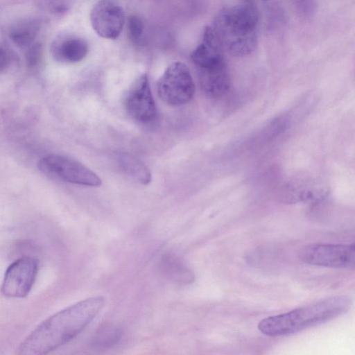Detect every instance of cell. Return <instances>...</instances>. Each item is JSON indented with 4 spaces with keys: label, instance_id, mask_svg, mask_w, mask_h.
Returning a JSON list of instances; mask_svg holds the SVG:
<instances>
[{
    "label": "cell",
    "instance_id": "cell-1",
    "mask_svg": "<svg viewBox=\"0 0 355 355\" xmlns=\"http://www.w3.org/2000/svg\"><path fill=\"white\" fill-rule=\"evenodd\" d=\"M104 305L103 297L78 302L40 323L21 343L20 355H42L68 343L79 334Z\"/></svg>",
    "mask_w": 355,
    "mask_h": 355
},
{
    "label": "cell",
    "instance_id": "cell-2",
    "mask_svg": "<svg viewBox=\"0 0 355 355\" xmlns=\"http://www.w3.org/2000/svg\"><path fill=\"white\" fill-rule=\"evenodd\" d=\"M259 14L254 5L242 1L224 8L213 28L223 49L237 57L251 54L257 44Z\"/></svg>",
    "mask_w": 355,
    "mask_h": 355
},
{
    "label": "cell",
    "instance_id": "cell-3",
    "mask_svg": "<svg viewBox=\"0 0 355 355\" xmlns=\"http://www.w3.org/2000/svg\"><path fill=\"white\" fill-rule=\"evenodd\" d=\"M352 304L351 297L347 295L329 297L285 313L266 318L259 322L258 329L269 336L292 334L347 313Z\"/></svg>",
    "mask_w": 355,
    "mask_h": 355
},
{
    "label": "cell",
    "instance_id": "cell-4",
    "mask_svg": "<svg viewBox=\"0 0 355 355\" xmlns=\"http://www.w3.org/2000/svg\"><path fill=\"white\" fill-rule=\"evenodd\" d=\"M44 174L62 181L90 187L102 184L101 178L78 161L65 155L49 154L37 162Z\"/></svg>",
    "mask_w": 355,
    "mask_h": 355
},
{
    "label": "cell",
    "instance_id": "cell-5",
    "mask_svg": "<svg viewBox=\"0 0 355 355\" xmlns=\"http://www.w3.org/2000/svg\"><path fill=\"white\" fill-rule=\"evenodd\" d=\"M159 98L168 105L189 103L195 94V83L188 67L180 62L168 66L157 85Z\"/></svg>",
    "mask_w": 355,
    "mask_h": 355
},
{
    "label": "cell",
    "instance_id": "cell-6",
    "mask_svg": "<svg viewBox=\"0 0 355 355\" xmlns=\"http://www.w3.org/2000/svg\"><path fill=\"white\" fill-rule=\"evenodd\" d=\"M304 263L329 268H351L355 263L354 244L313 243L300 252Z\"/></svg>",
    "mask_w": 355,
    "mask_h": 355
},
{
    "label": "cell",
    "instance_id": "cell-7",
    "mask_svg": "<svg viewBox=\"0 0 355 355\" xmlns=\"http://www.w3.org/2000/svg\"><path fill=\"white\" fill-rule=\"evenodd\" d=\"M38 268V261L33 257H23L15 260L6 270L1 293L10 297H26L32 289Z\"/></svg>",
    "mask_w": 355,
    "mask_h": 355
},
{
    "label": "cell",
    "instance_id": "cell-8",
    "mask_svg": "<svg viewBox=\"0 0 355 355\" xmlns=\"http://www.w3.org/2000/svg\"><path fill=\"white\" fill-rule=\"evenodd\" d=\"M124 104L129 116L140 123H149L155 119L157 110L146 74L141 75L132 84Z\"/></svg>",
    "mask_w": 355,
    "mask_h": 355
},
{
    "label": "cell",
    "instance_id": "cell-9",
    "mask_svg": "<svg viewBox=\"0 0 355 355\" xmlns=\"http://www.w3.org/2000/svg\"><path fill=\"white\" fill-rule=\"evenodd\" d=\"M90 21L100 37L114 40L120 35L124 24L122 7L112 0H101L92 8Z\"/></svg>",
    "mask_w": 355,
    "mask_h": 355
},
{
    "label": "cell",
    "instance_id": "cell-10",
    "mask_svg": "<svg viewBox=\"0 0 355 355\" xmlns=\"http://www.w3.org/2000/svg\"><path fill=\"white\" fill-rule=\"evenodd\" d=\"M193 62L199 69H207L225 61L223 47L211 26H207L200 43L191 53Z\"/></svg>",
    "mask_w": 355,
    "mask_h": 355
},
{
    "label": "cell",
    "instance_id": "cell-11",
    "mask_svg": "<svg viewBox=\"0 0 355 355\" xmlns=\"http://www.w3.org/2000/svg\"><path fill=\"white\" fill-rule=\"evenodd\" d=\"M200 83L202 90L211 97L218 98L224 95L231 84L225 61L200 69Z\"/></svg>",
    "mask_w": 355,
    "mask_h": 355
},
{
    "label": "cell",
    "instance_id": "cell-12",
    "mask_svg": "<svg viewBox=\"0 0 355 355\" xmlns=\"http://www.w3.org/2000/svg\"><path fill=\"white\" fill-rule=\"evenodd\" d=\"M88 50V44L84 39L69 36L56 42L53 49V53L58 61L65 63H76L85 58Z\"/></svg>",
    "mask_w": 355,
    "mask_h": 355
},
{
    "label": "cell",
    "instance_id": "cell-13",
    "mask_svg": "<svg viewBox=\"0 0 355 355\" xmlns=\"http://www.w3.org/2000/svg\"><path fill=\"white\" fill-rule=\"evenodd\" d=\"M118 164L128 175L143 184H148L151 180V175L148 168L138 159L125 153L117 156Z\"/></svg>",
    "mask_w": 355,
    "mask_h": 355
},
{
    "label": "cell",
    "instance_id": "cell-14",
    "mask_svg": "<svg viewBox=\"0 0 355 355\" xmlns=\"http://www.w3.org/2000/svg\"><path fill=\"white\" fill-rule=\"evenodd\" d=\"M40 25L37 21L28 20L16 24L10 31V37L17 46L31 44L38 34Z\"/></svg>",
    "mask_w": 355,
    "mask_h": 355
},
{
    "label": "cell",
    "instance_id": "cell-15",
    "mask_svg": "<svg viewBox=\"0 0 355 355\" xmlns=\"http://www.w3.org/2000/svg\"><path fill=\"white\" fill-rule=\"evenodd\" d=\"M164 268L168 275L176 282L184 284L192 282L193 276L191 271L175 261L166 260Z\"/></svg>",
    "mask_w": 355,
    "mask_h": 355
},
{
    "label": "cell",
    "instance_id": "cell-16",
    "mask_svg": "<svg viewBox=\"0 0 355 355\" xmlns=\"http://www.w3.org/2000/svg\"><path fill=\"white\" fill-rule=\"evenodd\" d=\"M144 24L137 15H131L128 17L127 21V30L129 39L134 44H139L141 41Z\"/></svg>",
    "mask_w": 355,
    "mask_h": 355
},
{
    "label": "cell",
    "instance_id": "cell-17",
    "mask_svg": "<svg viewBox=\"0 0 355 355\" xmlns=\"http://www.w3.org/2000/svg\"><path fill=\"white\" fill-rule=\"evenodd\" d=\"M119 337L120 333L118 330L112 328H106L98 333L96 340V343L98 345L108 346L115 343Z\"/></svg>",
    "mask_w": 355,
    "mask_h": 355
},
{
    "label": "cell",
    "instance_id": "cell-18",
    "mask_svg": "<svg viewBox=\"0 0 355 355\" xmlns=\"http://www.w3.org/2000/svg\"><path fill=\"white\" fill-rule=\"evenodd\" d=\"M10 64V57L7 52L0 48V72L4 71Z\"/></svg>",
    "mask_w": 355,
    "mask_h": 355
}]
</instances>
